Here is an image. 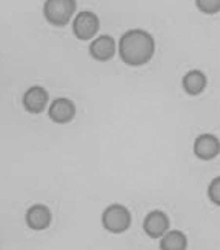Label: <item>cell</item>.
<instances>
[{
    "label": "cell",
    "instance_id": "1",
    "mask_svg": "<svg viewBox=\"0 0 220 250\" xmlns=\"http://www.w3.org/2000/svg\"><path fill=\"white\" fill-rule=\"evenodd\" d=\"M119 55L128 66H141L155 55V40L143 28L127 30L119 42Z\"/></svg>",
    "mask_w": 220,
    "mask_h": 250
},
{
    "label": "cell",
    "instance_id": "2",
    "mask_svg": "<svg viewBox=\"0 0 220 250\" xmlns=\"http://www.w3.org/2000/svg\"><path fill=\"white\" fill-rule=\"evenodd\" d=\"M76 7V0H46L43 5V13L49 23L64 26L73 19Z\"/></svg>",
    "mask_w": 220,
    "mask_h": 250
},
{
    "label": "cell",
    "instance_id": "3",
    "mask_svg": "<svg viewBox=\"0 0 220 250\" xmlns=\"http://www.w3.org/2000/svg\"><path fill=\"white\" fill-rule=\"evenodd\" d=\"M130 224H132L130 211L119 203L110 204L102 212V226H104V229L112 232V234H122V232L128 229Z\"/></svg>",
    "mask_w": 220,
    "mask_h": 250
},
{
    "label": "cell",
    "instance_id": "4",
    "mask_svg": "<svg viewBox=\"0 0 220 250\" xmlns=\"http://www.w3.org/2000/svg\"><path fill=\"white\" fill-rule=\"evenodd\" d=\"M99 17L91 10H82L74 17L73 31L79 40H92L99 31Z\"/></svg>",
    "mask_w": 220,
    "mask_h": 250
},
{
    "label": "cell",
    "instance_id": "5",
    "mask_svg": "<svg viewBox=\"0 0 220 250\" xmlns=\"http://www.w3.org/2000/svg\"><path fill=\"white\" fill-rule=\"evenodd\" d=\"M194 155L200 160H214L220 153V140L214 133H200L192 145Z\"/></svg>",
    "mask_w": 220,
    "mask_h": 250
},
{
    "label": "cell",
    "instance_id": "6",
    "mask_svg": "<svg viewBox=\"0 0 220 250\" xmlns=\"http://www.w3.org/2000/svg\"><path fill=\"white\" fill-rule=\"evenodd\" d=\"M143 230L146 232L150 237L161 239L166 232L169 230V217L163 211H151L146 214L145 221H143Z\"/></svg>",
    "mask_w": 220,
    "mask_h": 250
},
{
    "label": "cell",
    "instance_id": "7",
    "mask_svg": "<svg viewBox=\"0 0 220 250\" xmlns=\"http://www.w3.org/2000/svg\"><path fill=\"white\" fill-rule=\"evenodd\" d=\"M48 115L53 122L56 124H67L74 119L76 115V105L74 102L67 97H58L51 102L48 109Z\"/></svg>",
    "mask_w": 220,
    "mask_h": 250
},
{
    "label": "cell",
    "instance_id": "8",
    "mask_svg": "<svg viewBox=\"0 0 220 250\" xmlns=\"http://www.w3.org/2000/svg\"><path fill=\"white\" fill-rule=\"evenodd\" d=\"M23 105L30 114H41L48 105V91L41 86H31L23 94Z\"/></svg>",
    "mask_w": 220,
    "mask_h": 250
},
{
    "label": "cell",
    "instance_id": "9",
    "mask_svg": "<svg viewBox=\"0 0 220 250\" xmlns=\"http://www.w3.org/2000/svg\"><path fill=\"white\" fill-rule=\"evenodd\" d=\"M115 40L110 35L96 37L89 44V53L97 61H109L115 53Z\"/></svg>",
    "mask_w": 220,
    "mask_h": 250
},
{
    "label": "cell",
    "instance_id": "10",
    "mask_svg": "<svg viewBox=\"0 0 220 250\" xmlns=\"http://www.w3.org/2000/svg\"><path fill=\"white\" fill-rule=\"evenodd\" d=\"M26 226L33 230H44L51 224V211L44 204H33L25 216Z\"/></svg>",
    "mask_w": 220,
    "mask_h": 250
},
{
    "label": "cell",
    "instance_id": "11",
    "mask_svg": "<svg viewBox=\"0 0 220 250\" xmlns=\"http://www.w3.org/2000/svg\"><path fill=\"white\" fill-rule=\"evenodd\" d=\"M205 86H207V76L202 73L200 69H191L184 74L182 89L189 96H199L200 92H204Z\"/></svg>",
    "mask_w": 220,
    "mask_h": 250
},
{
    "label": "cell",
    "instance_id": "12",
    "mask_svg": "<svg viewBox=\"0 0 220 250\" xmlns=\"http://www.w3.org/2000/svg\"><path fill=\"white\" fill-rule=\"evenodd\" d=\"M161 250H187V237L182 230H168L160 240Z\"/></svg>",
    "mask_w": 220,
    "mask_h": 250
},
{
    "label": "cell",
    "instance_id": "13",
    "mask_svg": "<svg viewBox=\"0 0 220 250\" xmlns=\"http://www.w3.org/2000/svg\"><path fill=\"white\" fill-rule=\"evenodd\" d=\"M196 5L200 12L207 13V15L220 12V0H197Z\"/></svg>",
    "mask_w": 220,
    "mask_h": 250
},
{
    "label": "cell",
    "instance_id": "14",
    "mask_svg": "<svg viewBox=\"0 0 220 250\" xmlns=\"http://www.w3.org/2000/svg\"><path fill=\"white\" fill-rule=\"evenodd\" d=\"M207 196L215 206L220 208V176H215L207 188Z\"/></svg>",
    "mask_w": 220,
    "mask_h": 250
}]
</instances>
